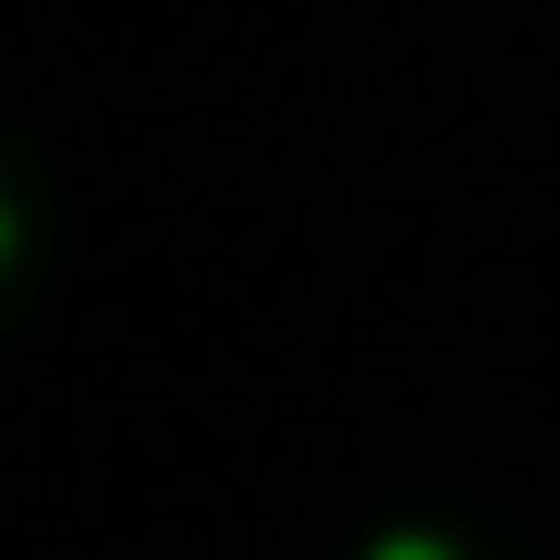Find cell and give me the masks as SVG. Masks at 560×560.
Returning <instances> with one entry per match:
<instances>
[{
    "mask_svg": "<svg viewBox=\"0 0 560 560\" xmlns=\"http://www.w3.org/2000/svg\"><path fill=\"white\" fill-rule=\"evenodd\" d=\"M37 268H49V171H37V147L13 122H0V341L25 329Z\"/></svg>",
    "mask_w": 560,
    "mask_h": 560,
    "instance_id": "6da1fadb",
    "label": "cell"
},
{
    "mask_svg": "<svg viewBox=\"0 0 560 560\" xmlns=\"http://www.w3.org/2000/svg\"><path fill=\"white\" fill-rule=\"evenodd\" d=\"M341 560H524L500 524H439V512H402V524H365Z\"/></svg>",
    "mask_w": 560,
    "mask_h": 560,
    "instance_id": "7a4b0ae2",
    "label": "cell"
}]
</instances>
